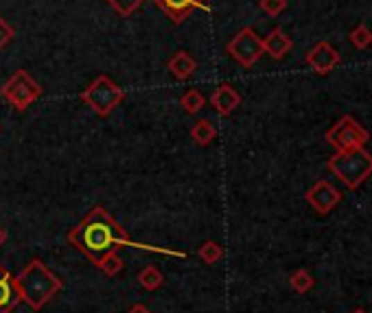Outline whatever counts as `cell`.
<instances>
[{
	"mask_svg": "<svg viewBox=\"0 0 372 313\" xmlns=\"http://www.w3.org/2000/svg\"><path fill=\"white\" fill-rule=\"evenodd\" d=\"M7 241V232H5V228H0V246H3Z\"/></svg>",
	"mask_w": 372,
	"mask_h": 313,
	"instance_id": "26",
	"label": "cell"
},
{
	"mask_svg": "<svg viewBox=\"0 0 372 313\" xmlns=\"http://www.w3.org/2000/svg\"><path fill=\"white\" fill-rule=\"evenodd\" d=\"M210 103L221 114V117H228V114H232L241 105V94L232 88L230 83H221V85H217V90L212 92Z\"/></svg>",
	"mask_w": 372,
	"mask_h": 313,
	"instance_id": "12",
	"label": "cell"
},
{
	"mask_svg": "<svg viewBox=\"0 0 372 313\" xmlns=\"http://www.w3.org/2000/svg\"><path fill=\"white\" fill-rule=\"evenodd\" d=\"M13 280H16L20 298L33 311H40L46 303H51L64 287V282L57 278L40 259L28 261V265L18 276H13Z\"/></svg>",
	"mask_w": 372,
	"mask_h": 313,
	"instance_id": "2",
	"label": "cell"
},
{
	"mask_svg": "<svg viewBox=\"0 0 372 313\" xmlns=\"http://www.w3.org/2000/svg\"><path fill=\"white\" fill-rule=\"evenodd\" d=\"M353 313H368V311H364V309H355Z\"/></svg>",
	"mask_w": 372,
	"mask_h": 313,
	"instance_id": "27",
	"label": "cell"
},
{
	"mask_svg": "<svg viewBox=\"0 0 372 313\" xmlns=\"http://www.w3.org/2000/svg\"><path fill=\"white\" fill-rule=\"evenodd\" d=\"M105 3L119 13V16L127 18V16H132V13L145 3V0H105Z\"/></svg>",
	"mask_w": 372,
	"mask_h": 313,
	"instance_id": "21",
	"label": "cell"
},
{
	"mask_svg": "<svg viewBox=\"0 0 372 313\" xmlns=\"http://www.w3.org/2000/svg\"><path fill=\"white\" fill-rule=\"evenodd\" d=\"M96 267L101 269L103 274H108V276H117L121 269H123V259L119 256L117 250H112V252H108V254L103 256L101 263H99Z\"/></svg>",
	"mask_w": 372,
	"mask_h": 313,
	"instance_id": "18",
	"label": "cell"
},
{
	"mask_svg": "<svg viewBox=\"0 0 372 313\" xmlns=\"http://www.w3.org/2000/svg\"><path fill=\"white\" fill-rule=\"evenodd\" d=\"M199 259H202L206 265H214L217 261H221L223 256V248L219 244H214V241H206V244L199 248Z\"/></svg>",
	"mask_w": 372,
	"mask_h": 313,
	"instance_id": "19",
	"label": "cell"
},
{
	"mask_svg": "<svg viewBox=\"0 0 372 313\" xmlns=\"http://www.w3.org/2000/svg\"><path fill=\"white\" fill-rule=\"evenodd\" d=\"M291 49H294V42L287 33L282 31V28H274V31L263 40V51L269 57H274V60H282V57L287 55Z\"/></svg>",
	"mask_w": 372,
	"mask_h": 313,
	"instance_id": "13",
	"label": "cell"
},
{
	"mask_svg": "<svg viewBox=\"0 0 372 313\" xmlns=\"http://www.w3.org/2000/svg\"><path fill=\"white\" fill-rule=\"evenodd\" d=\"M350 42H353L357 49H368L372 44V31H370L366 24L355 26L353 33H350Z\"/></svg>",
	"mask_w": 372,
	"mask_h": 313,
	"instance_id": "22",
	"label": "cell"
},
{
	"mask_svg": "<svg viewBox=\"0 0 372 313\" xmlns=\"http://www.w3.org/2000/svg\"><path fill=\"white\" fill-rule=\"evenodd\" d=\"M127 313H151V311H149L145 305H140V303H138V305H134V307H132L130 311H127Z\"/></svg>",
	"mask_w": 372,
	"mask_h": 313,
	"instance_id": "25",
	"label": "cell"
},
{
	"mask_svg": "<svg viewBox=\"0 0 372 313\" xmlns=\"http://www.w3.org/2000/svg\"><path fill=\"white\" fill-rule=\"evenodd\" d=\"M11 40H13V26L0 16V49H5Z\"/></svg>",
	"mask_w": 372,
	"mask_h": 313,
	"instance_id": "24",
	"label": "cell"
},
{
	"mask_svg": "<svg viewBox=\"0 0 372 313\" xmlns=\"http://www.w3.org/2000/svg\"><path fill=\"white\" fill-rule=\"evenodd\" d=\"M20 294L16 287V280H13V274L7 267L0 265V313H11L20 305Z\"/></svg>",
	"mask_w": 372,
	"mask_h": 313,
	"instance_id": "11",
	"label": "cell"
},
{
	"mask_svg": "<svg viewBox=\"0 0 372 313\" xmlns=\"http://www.w3.org/2000/svg\"><path fill=\"white\" fill-rule=\"evenodd\" d=\"M328 171H331L339 182H344V187L360 189L372 176V153H368L364 147L337 151L333 158L328 160Z\"/></svg>",
	"mask_w": 372,
	"mask_h": 313,
	"instance_id": "3",
	"label": "cell"
},
{
	"mask_svg": "<svg viewBox=\"0 0 372 313\" xmlns=\"http://www.w3.org/2000/svg\"><path fill=\"white\" fill-rule=\"evenodd\" d=\"M180 105L184 108L186 114H197V112H202L204 105H206V99L204 94L199 92V90H186L180 99Z\"/></svg>",
	"mask_w": 372,
	"mask_h": 313,
	"instance_id": "17",
	"label": "cell"
},
{
	"mask_svg": "<svg viewBox=\"0 0 372 313\" xmlns=\"http://www.w3.org/2000/svg\"><path fill=\"white\" fill-rule=\"evenodd\" d=\"M285 7H287V0H261V9L271 18H276L278 13H282Z\"/></svg>",
	"mask_w": 372,
	"mask_h": 313,
	"instance_id": "23",
	"label": "cell"
},
{
	"mask_svg": "<svg viewBox=\"0 0 372 313\" xmlns=\"http://www.w3.org/2000/svg\"><path fill=\"white\" fill-rule=\"evenodd\" d=\"M339 60H341L339 53L328 44V42H318V44L307 53V64L313 68V73H318V75H328L339 64Z\"/></svg>",
	"mask_w": 372,
	"mask_h": 313,
	"instance_id": "9",
	"label": "cell"
},
{
	"mask_svg": "<svg viewBox=\"0 0 372 313\" xmlns=\"http://www.w3.org/2000/svg\"><path fill=\"white\" fill-rule=\"evenodd\" d=\"M153 5L160 7V9L167 13V16H169V20L176 22V24L184 22L186 16H189V13L195 11V9L208 11V3H206V0H153Z\"/></svg>",
	"mask_w": 372,
	"mask_h": 313,
	"instance_id": "10",
	"label": "cell"
},
{
	"mask_svg": "<svg viewBox=\"0 0 372 313\" xmlns=\"http://www.w3.org/2000/svg\"><path fill=\"white\" fill-rule=\"evenodd\" d=\"M125 92L114 83L108 75H99L88 88L81 92V101L90 105L99 117H110V114L121 105Z\"/></svg>",
	"mask_w": 372,
	"mask_h": 313,
	"instance_id": "4",
	"label": "cell"
},
{
	"mask_svg": "<svg viewBox=\"0 0 372 313\" xmlns=\"http://www.w3.org/2000/svg\"><path fill=\"white\" fill-rule=\"evenodd\" d=\"M167 68H169V73L174 75L178 81H186V79H191V77L195 75L197 62H195L186 51H178V53L169 60Z\"/></svg>",
	"mask_w": 372,
	"mask_h": 313,
	"instance_id": "14",
	"label": "cell"
},
{
	"mask_svg": "<svg viewBox=\"0 0 372 313\" xmlns=\"http://www.w3.org/2000/svg\"><path fill=\"white\" fill-rule=\"evenodd\" d=\"M313 276L307 272V269H298V272H294L291 276H289V285L294 287V291H298V294H307L311 287H313Z\"/></svg>",
	"mask_w": 372,
	"mask_h": 313,
	"instance_id": "20",
	"label": "cell"
},
{
	"mask_svg": "<svg viewBox=\"0 0 372 313\" xmlns=\"http://www.w3.org/2000/svg\"><path fill=\"white\" fill-rule=\"evenodd\" d=\"M191 138H193L195 145L206 147V145H210L214 138H217V130H214V125H212L210 121L202 119V121H197V123L191 127Z\"/></svg>",
	"mask_w": 372,
	"mask_h": 313,
	"instance_id": "15",
	"label": "cell"
},
{
	"mask_svg": "<svg viewBox=\"0 0 372 313\" xmlns=\"http://www.w3.org/2000/svg\"><path fill=\"white\" fill-rule=\"evenodd\" d=\"M341 199V193L333 187L331 182L326 180H320L316 182L313 187L307 191V202L313 206V210H318L320 215H326V212H331Z\"/></svg>",
	"mask_w": 372,
	"mask_h": 313,
	"instance_id": "8",
	"label": "cell"
},
{
	"mask_svg": "<svg viewBox=\"0 0 372 313\" xmlns=\"http://www.w3.org/2000/svg\"><path fill=\"white\" fill-rule=\"evenodd\" d=\"M138 282H140V287L142 289H147V291H155L158 287H162V282H164V276L158 267H153V265H147L142 272L138 274Z\"/></svg>",
	"mask_w": 372,
	"mask_h": 313,
	"instance_id": "16",
	"label": "cell"
},
{
	"mask_svg": "<svg viewBox=\"0 0 372 313\" xmlns=\"http://www.w3.org/2000/svg\"><path fill=\"white\" fill-rule=\"evenodd\" d=\"M0 94H3L5 101L18 112H24L28 105L42 96V85L37 81H33V77L26 73V70H16L5 85L0 88Z\"/></svg>",
	"mask_w": 372,
	"mask_h": 313,
	"instance_id": "5",
	"label": "cell"
},
{
	"mask_svg": "<svg viewBox=\"0 0 372 313\" xmlns=\"http://www.w3.org/2000/svg\"><path fill=\"white\" fill-rule=\"evenodd\" d=\"M326 140L331 142L337 151H344V149L364 147L370 140V134L353 117H341L331 130L326 132Z\"/></svg>",
	"mask_w": 372,
	"mask_h": 313,
	"instance_id": "6",
	"label": "cell"
},
{
	"mask_svg": "<svg viewBox=\"0 0 372 313\" xmlns=\"http://www.w3.org/2000/svg\"><path fill=\"white\" fill-rule=\"evenodd\" d=\"M68 244L88 256L94 265L101 263V259L108 252L119 250L123 246H132L130 239H127V232L101 206H94L88 215L68 232Z\"/></svg>",
	"mask_w": 372,
	"mask_h": 313,
	"instance_id": "1",
	"label": "cell"
},
{
	"mask_svg": "<svg viewBox=\"0 0 372 313\" xmlns=\"http://www.w3.org/2000/svg\"><path fill=\"white\" fill-rule=\"evenodd\" d=\"M226 49L243 68H252L256 62L261 60V55L265 53L263 51V40L256 35V31L250 26L241 28V31L228 42Z\"/></svg>",
	"mask_w": 372,
	"mask_h": 313,
	"instance_id": "7",
	"label": "cell"
}]
</instances>
